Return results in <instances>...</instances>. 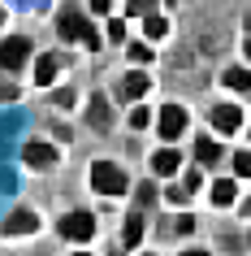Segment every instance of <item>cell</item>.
Here are the masks:
<instances>
[{
  "instance_id": "cell-1",
  "label": "cell",
  "mask_w": 251,
  "mask_h": 256,
  "mask_svg": "<svg viewBox=\"0 0 251 256\" xmlns=\"http://www.w3.org/2000/svg\"><path fill=\"white\" fill-rule=\"evenodd\" d=\"M56 30H61L65 40H78V44H87V48H100V35L91 30V22H87L78 9H61V18H56Z\"/></svg>"
},
{
  "instance_id": "cell-2",
  "label": "cell",
  "mask_w": 251,
  "mask_h": 256,
  "mask_svg": "<svg viewBox=\"0 0 251 256\" xmlns=\"http://www.w3.org/2000/svg\"><path fill=\"white\" fill-rule=\"evenodd\" d=\"M91 182H95L100 196H121V191H126V174H121L113 161H95L91 165Z\"/></svg>"
},
{
  "instance_id": "cell-3",
  "label": "cell",
  "mask_w": 251,
  "mask_h": 256,
  "mask_svg": "<svg viewBox=\"0 0 251 256\" xmlns=\"http://www.w3.org/2000/svg\"><path fill=\"white\" fill-rule=\"evenodd\" d=\"M56 230H61L65 239H74V243H87V239L95 234V217H91V213H65Z\"/></svg>"
},
{
  "instance_id": "cell-4",
  "label": "cell",
  "mask_w": 251,
  "mask_h": 256,
  "mask_svg": "<svg viewBox=\"0 0 251 256\" xmlns=\"http://www.w3.org/2000/svg\"><path fill=\"white\" fill-rule=\"evenodd\" d=\"M156 126H160V135H165V139H178V135L186 130L182 104H165V108H160V122H156Z\"/></svg>"
},
{
  "instance_id": "cell-5",
  "label": "cell",
  "mask_w": 251,
  "mask_h": 256,
  "mask_svg": "<svg viewBox=\"0 0 251 256\" xmlns=\"http://www.w3.org/2000/svg\"><path fill=\"white\" fill-rule=\"evenodd\" d=\"M0 230H4V234H35V230H39V217L30 213V208H17V213H9L0 222Z\"/></svg>"
},
{
  "instance_id": "cell-6",
  "label": "cell",
  "mask_w": 251,
  "mask_h": 256,
  "mask_svg": "<svg viewBox=\"0 0 251 256\" xmlns=\"http://www.w3.org/2000/svg\"><path fill=\"white\" fill-rule=\"evenodd\" d=\"M26 56H30V44L26 40H4V44H0V70L26 66Z\"/></svg>"
},
{
  "instance_id": "cell-7",
  "label": "cell",
  "mask_w": 251,
  "mask_h": 256,
  "mask_svg": "<svg viewBox=\"0 0 251 256\" xmlns=\"http://www.w3.org/2000/svg\"><path fill=\"white\" fill-rule=\"evenodd\" d=\"M212 126H217L221 135H234L238 126H243V108H234V104H217V108H212Z\"/></svg>"
},
{
  "instance_id": "cell-8",
  "label": "cell",
  "mask_w": 251,
  "mask_h": 256,
  "mask_svg": "<svg viewBox=\"0 0 251 256\" xmlns=\"http://www.w3.org/2000/svg\"><path fill=\"white\" fill-rule=\"evenodd\" d=\"M22 156H26L30 170H48V165H56V148H48V144H39V139H35V144H26V148H22Z\"/></svg>"
},
{
  "instance_id": "cell-9",
  "label": "cell",
  "mask_w": 251,
  "mask_h": 256,
  "mask_svg": "<svg viewBox=\"0 0 251 256\" xmlns=\"http://www.w3.org/2000/svg\"><path fill=\"white\" fill-rule=\"evenodd\" d=\"M87 122H91L95 130H108L113 118H108V100L104 96H91V104H87Z\"/></svg>"
},
{
  "instance_id": "cell-10",
  "label": "cell",
  "mask_w": 251,
  "mask_h": 256,
  "mask_svg": "<svg viewBox=\"0 0 251 256\" xmlns=\"http://www.w3.org/2000/svg\"><path fill=\"white\" fill-rule=\"evenodd\" d=\"M147 87H152V78H147V74H126V82L117 87V96H121V100H139Z\"/></svg>"
},
{
  "instance_id": "cell-11",
  "label": "cell",
  "mask_w": 251,
  "mask_h": 256,
  "mask_svg": "<svg viewBox=\"0 0 251 256\" xmlns=\"http://www.w3.org/2000/svg\"><path fill=\"white\" fill-rule=\"evenodd\" d=\"M178 165H182V152L178 148H160L156 156H152V170H156V174H173Z\"/></svg>"
},
{
  "instance_id": "cell-12",
  "label": "cell",
  "mask_w": 251,
  "mask_h": 256,
  "mask_svg": "<svg viewBox=\"0 0 251 256\" xmlns=\"http://www.w3.org/2000/svg\"><path fill=\"white\" fill-rule=\"evenodd\" d=\"M126 248H139V239H143V213H134V217H126Z\"/></svg>"
},
{
  "instance_id": "cell-13",
  "label": "cell",
  "mask_w": 251,
  "mask_h": 256,
  "mask_svg": "<svg viewBox=\"0 0 251 256\" xmlns=\"http://www.w3.org/2000/svg\"><path fill=\"white\" fill-rule=\"evenodd\" d=\"M234 200H238L234 182H225V178H221V182H212V204H221V208H225V204H234Z\"/></svg>"
},
{
  "instance_id": "cell-14",
  "label": "cell",
  "mask_w": 251,
  "mask_h": 256,
  "mask_svg": "<svg viewBox=\"0 0 251 256\" xmlns=\"http://www.w3.org/2000/svg\"><path fill=\"white\" fill-rule=\"evenodd\" d=\"M225 87H234V92H251V74L247 70H225Z\"/></svg>"
},
{
  "instance_id": "cell-15",
  "label": "cell",
  "mask_w": 251,
  "mask_h": 256,
  "mask_svg": "<svg viewBox=\"0 0 251 256\" xmlns=\"http://www.w3.org/2000/svg\"><path fill=\"white\" fill-rule=\"evenodd\" d=\"M35 78H39L43 87L56 78V56H39V66H35Z\"/></svg>"
},
{
  "instance_id": "cell-16",
  "label": "cell",
  "mask_w": 251,
  "mask_h": 256,
  "mask_svg": "<svg viewBox=\"0 0 251 256\" xmlns=\"http://www.w3.org/2000/svg\"><path fill=\"white\" fill-rule=\"evenodd\" d=\"M143 30H147V40H160V35L169 30V22H165V18H156V14H147V18H143Z\"/></svg>"
},
{
  "instance_id": "cell-17",
  "label": "cell",
  "mask_w": 251,
  "mask_h": 256,
  "mask_svg": "<svg viewBox=\"0 0 251 256\" xmlns=\"http://www.w3.org/2000/svg\"><path fill=\"white\" fill-rule=\"evenodd\" d=\"M195 156L204 165H212V161H217V144H212V139H199V144H195Z\"/></svg>"
},
{
  "instance_id": "cell-18",
  "label": "cell",
  "mask_w": 251,
  "mask_h": 256,
  "mask_svg": "<svg viewBox=\"0 0 251 256\" xmlns=\"http://www.w3.org/2000/svg\"><path fill=\"white\" fill-rule=\"evenodd\" d=\"M130 61L134 66H147V61H152V48H147V44H130Z\"/></svg>"
},
{
  "instance_id": "cell-19",
  "label": "cell",
  "mask_w": 251,
  "mask_h": 256,
  "mask_svg": "<svg viewBox=\"0 0 251 256\" xmlns=\"http://www.w3.org/2000/svg\"><path fill=\"white\" fill-rule=\"evenodd\" d=\"M234 174L238 178H251V152H238V156H234Z\"/></svg>"
},
{
  "instance_id": "cell-20",
  "label": "cell",
  "mask_w": 251,
  "mask_h": 256,
  "mask_svg": "<svg viewBox=\"0 0 251 256\" xmlns=\"http://www.w3.org/2000/svg\"><path fill=\"white\" fill-rule=\"evenodd\" d=\"M152 9H156V0H130V14L134 18H147Z\"/></svg>"
},
{
  "instance_id": "cell-21",
  "label": "cell",
  "mask_w": 251,
  "mask_h": 256,
  "mask_svg": "<svg viewBox=\"0 0 251 256\" xmlns=\"http://www.w3.org/2000/svg\"><path fill=\"white\" fill-rule=\"evenodd\" d=\"M4 100H17V87H13V78H0V104Z\"/></svg>"
},
{
  "instance_id": "cell-22",
  "label": "cell",
  "mask_w": 251,
  "mask_h": 256,
  "mask_svg": "<svg viewBox=\"0 0 251 256\" xmlns=\"http://www.w3.org/2000/svg\"><path fill=\"white\" fill-rule=\"evenodd\" d=\"M108 40H113V44H126V22H108Z\"/></svg>"
},
{
  "instance_id": "cell-23",
  "label": "cell",
  "mask_w": 251,
  "mask_h": 256,
  "mask_svg": "<svg viewBox=\"0 0 251 256\" xmlns=\"http://www.w3.org/2000/svg\"><path fill=\"white\" fill-rule=\"evenodd\" d=\"M147 122H152V118H147V108H134V113H130V126H134V130H143Z\"/></svg>"
},
{
  "instance_id": "cell-24",
  "label": "cell",
  "mask_w": 251,
  "mask_h": 256,
  "mask_svg": "<svg viewBox=\"0 0 251 256\" xmlns=\"http://www.w3.org/2000/svg\"><path fill=\"white\" fill-rule=\"evenodd\" d=\"M186 196H191L186 187H169V204H186Z\"/></svg>"
},
{
  "instance_id": "cell-25",
  "label": "cell",
  "mask_w": 251,
  "mask_h": 256,
  "mask_svg": "<svg viewBox=\"0 0 251 256\" xmlns=\"http://www.w3.org/2000/svg\"><path fill=\"white\" fill-rule=\"evenodd\" d=\"M139 204H156V191H152V187H139Z\"/></svg>"
},
{
  "instance_id": "cell-26",
  "label": "cell",
  "mask_w": 251,
  "mask_h": 256,
  "mask_svg": "<svg viewBox=\"0 0 251 256\" xmlns=\"http://www.w3.org/2000/svg\"><path fill=\"white\" fill-rule=\"evenodd\" d=\"M182 256H208V252H182Z\"/></svg>"
},
{
  "instance_id": "cell-27",
  "label": "cell",
  "mask_w": 251,
  "mask_h": 256,
  "mask_svg": "<svg viewBox=\"0 0 251 256\" xmlns=\"http://www.w3.org/2000/svg\"><path fill=\"white\" fill-rule=\"evenodd\" d=\"M247 61H251V44H247Z\"/></svg>"
},
{
  "instance_id": "cell-28",
  "label": "cell",
  "mask_w": 251,
  "mask_h": 256,
  "mask_svg": "<svg viewBox=\"0 0 251 256\" xmlns=\"http://www.w3.org/2000/svg\"><path fill=\"white\" fill-rule=\"evenodd\" d=\"M0 22H4V9H0Z\"/></svg>"
},
{
  "instance_id": "cell-29",
  "label": "cell",
  "mask_w": 251,
  "mask_h": 256,
  "mask_svg": "<svg viewBox=\"0 0 251 256\" xmlns=\"http://www.w3.org/2000/svg\"><path fill=\"white\" fill-rule=\"evenodd\" d=\"M74 256H87V252H74Z\"/></svg>"
},
{
  "instance_id": "cell-30",
  "label": "cell",
  "mask_w": 251,
  "mask_h": 256,
  "mask_svg": "<svg viewBox=\"0 0 251 256\" xmlns=\"http://www.w3.org/2000/svg\"><path fill=\"white\" fill-rule=\"evenodd\" d=\"M247 30H251V18H247Z\"/></svg>"
},
{
  "instance_id": "cell-31",
  "label": "cell",
  "mask_w": 251,
  "mask_h": 256,
  "mask_svg": "<svg viewBox=\"0 0 251 256\" xmlns=\"http://www.w3.org/2000/svg\"><path fill=\"white\" fill-rule=\"evenodd\" d=\"M147 256H152V252H147Z\"/></svg>"
},
{
  "instance_id": "cell-32",
  "label": "cell",
  "mask_w": 251,
  "mask_h": 256,
  "mask_svg": "<svg viewBox=\"0 0 251 256\" xmlns=\"http://www.w3.org/2000/svg\"><path fill=\"white\" fill-rule=\"evenodd\" d=\"M247 239H251V234H247Z\"/></svg>"
}]
</instances>
